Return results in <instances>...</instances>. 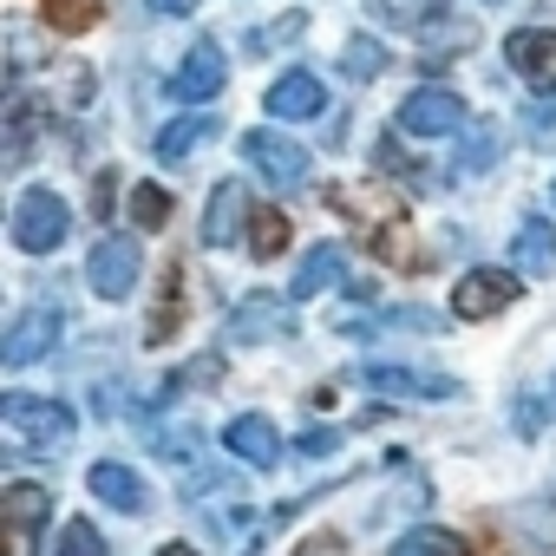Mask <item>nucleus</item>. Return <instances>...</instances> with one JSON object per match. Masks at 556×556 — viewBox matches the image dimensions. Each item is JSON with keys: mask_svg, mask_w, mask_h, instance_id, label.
I'll return each mask as SVG.
<instances>
[{"mask_svg": "<svg viewBox=\"0 0 556 556\" xmlns=\"http://www.w3.org/2000/svg\"><path fill=\"white\" fill-rule=\"evenodd\" d=\"M73 236V210H66V197L60 190H21V203H14V242L27 249V255H53L60 242Z\"/></svg>", "mask_w": 556, "mask_h": 556, "instance_id": "1", "label": "nucleus"}, {"mask_svg": "<svg viewBox=\"0 0 556 556\" xmlns=\"http://www.w3.org/2000/svg\"><path fill=\"white\" fill-rule=\"evenodd\" d=\"M138 275H144L138 236H99V249H92V262H86L92 295H99V302H125V295L138 289Z\"/></svg>", "mask_w": 556, "mask_h": 556, "instance_id": "2", "label": "nucleus"}, {"mask_svg": "<svg viewBox=\"0 0 556 556\" xmlns=\"http://www.w3.org/2000/svg\"><path fill=\"white\" fill-rule=\"evenodd\" d=\"M0 419L21 445H66L73 439V406L60 400H34V393H8L0 400Z\"/></svg>", "mask_w": 556, "mask_h": 556, "instance_id": "3", "label": "nucleus"}, {"mask_svg": "<svg viewBox=\"0 0 556 556\" xmlns=\"http://www.w3.org/2000/svg\"><path fill=\"white\" fill-rule=\"evenodd\" d=\"M242 157H249V170H262V184H275V190L308 184V151H302L295 138H282V131H249V138H242Z\"/></svg>", "mask_w": 556, "mask_h": 556, "instance_id": "4", "label": "nucleus"}, {"mask_svg": "<svg viewBox=\"0 0 556 556\" xmlns=\"http://www.w3.org/2000/svg\"><path fill=\"white\" fill-rule=\"evenodd\" d=\"M465 131V99L445 92V86H419L406 105H400V138H452Z\"/></svg>", "mask_w": 556, "mask_h": 556, "instance_id": "5", "label": "nucleus"}, {"mask_svg": "<svg viewBox=\"0 0 556 556\" xmlns=\"http://www.w3.org/2000/svg\"><path fill=\"white\" fill-rule=\"evenodd\" d=\"M517 289H523V275H510V268H471L465 282L452 289V315H465V321L504 315L517 302Z\"/></svg>", "mask_w": 556, "mask_h": 556, "instance_id": "6", "label": "nucleus"}, {"mask_svg": "<svg viewBox=\"0 0 556 556\" xmlns=\"http://www.w3.org/2000/svg\"><path fill=\"white\" fill-rule=\"evenodd\" d=\"M60 328H66V308H60V302H40V308H27V315L8 328V341H0V361H8V367H34L40 354H53Z\"/></svg>", "mask_w": 556, "mask_h": 556, "instance_id": "7", "label": "nucleus"}, {"mask_svg": "<svg viewBox=\"0 0 556 556\" xmlns=\"http://www.w3.org/2000/svg\"><path fill=\"white\" fill-rule=\"evenodd\" d=\"M504 60H510V73H517L523 86L556 92V34H549V27H517V34L504 40Z\"/></svg>", "mask_w": 556, "mask_h": 556, "instance_id": "8", "label": "nucleus"}, {"mask_svg": "<svg viewBox=\"0 0 556 556\" xmlns=\"http://www.w3.org/2000/svg\"><path fill=\"white\" fill-rule=\"evenodd\" d=\"M249 223H255L249 190L242 184H216L210 190V210H203V242L210 249H236V242H249Z\"/></svg>", "mask_w": 556, "mask_h": 556, "instance_id": "9", "label": "nucleus"}, {"mask_svg": "<svg viewBox=\"0 0 556 556\" xmlns=\"http://www.w3.org/2000/svg\"><path fill=\"white\" fill-rule=\"evenodd\" d=\"M223 79H229L223 53H216L210 40H197V47L184 53V66L170 73V99H184V105H210V99L223 92Z\"/></svg>", "mask_w": 556, "mask_h": 556, "instance_id": "10", "label": "nucleus"}, {"mask_svg": "<svg viewBox=\"0 0 556 556\" xmlns=\"http://www.w3.org/2000/svg\"><path fill=\"white\" fill-rule=\"evenodd\" d=\"M223 445H229L242 465H255V471L282 465V432H275V419H268V413H236V419L223 426Z\"/></svg>", "mask_w": 556, "mask_h": 556, "instance_id": "11", "label": "nucleus"}, {"mask_svg": "<svg viewBox=\"0 0 556 556\" xmlns=\"http://www.w3.org/2000/svg\"><path fill=\"white\" fill-rule=\"evenodd\" d=\"M361 380H367L374 393H387V400H458V380H452V374H413V367L374 361Z\"/></svg>", "mask_w": 556, "mask_h": 556, "instance_id": "12", "label": "nucleus"}, {"mask_svg": "<svg viewBox=\"0 0 556 556\" xmlns=\"http://www.w3.org/2000/svg\"><path fill=\"white\" fill-rule=\"evenodd\" d=\"M92 497H99L105 510H118V517H144V510H151L144 478H138L131 465H118V458H99V465H92Z\"/></svg>", "mask_w": 556, "mask_h": 556, "instance_id": "13", "label": "nucleus"}, {"mask_svg": "<svg viewBox=\"0 0 556 556\" xmlns=\"http://www.w3.org/2000/svg\"><path fill=\"white\" fill-rule=\"evenodd\" d=\"M268 118H321L328 112V86L315 79V73H282L268 86Z\"/></svg>", "mask_w": 556, "mask_h": 556, "instance_id": "14", "label": "nucleus"}, {"mask_svg": "<svg viewBox=\"0 0 556 556\" xmlns=\"http://www.w3.org/2000/svg\"><path fill=\"white\" fill-rule=\"evenodd\" d=\"M341 268H348V249H341V242H315V249L302 255V268H295L289 295H295V302H315V295L341 289Z\"/></svg>", "mask_w": 556, "mask_h": 556, "instance_id": "15", "label": "nucleus"}, {"mask_svg": "<svg viewBox=\"0 0 556 556\" xmlns=\"http://www.w3.org/2000/svg\"><path fill=\"white\" fill-rule=\"evenodd\" d=\"M289 328V302L282 295H249L236 315H229V341L249 348V341H268V334H282Z\"/></svg>", "mask_w": 556, "mask_h": 556, "instance_id": "16", "label": "nucleus"}, {"mask_svg": "<svg viewBox=\"0 0 556 556\" xmlns=\"http://www.w3.org/2000/svg\"><path fill=\"white\" fill-rule=\"evenodd\" d=\"M549 262H556V223L523 216L517 236H510V268H517V275H543Z\"/></svg>", "mask_w": 556, "mask_h": 556, "instance_id": "17", "label": "nucleus"}, {"mask_svg": "<svg viewBox=\"0 0 556 556\" xmlns=\"http://www.w3.org/2000/svg\"><path fill=\"white\" fill-rule=\"evenodd\" d=\"M0 510H8V523H14V536L27 543L47 517H53V491L47 484H8V504H0Z\"/></svg>", "mask_w": 556, "mask_h": 556, "instance_id": "18", "label": "nucleus"}, {"mask_svg": "<svg viewBox=\"0 0 556 556\" xmlns=\"http://www.w3.org/2000/svg\"><path fill=\"white\" fill-rule=\"evenodd\" d=\"M203 138H216V118L190 112V118H170V125H164V131H157L151 144H157V157H164V164H177V157H190V151H197Z\"/></svg>", "mask_w": 556, "mask_h": 556, "instance_id": "19", "label": "nucleus"}, {"mask_svg": "<svg viewBox=\"0 0 556 556\" xmlns=\"http://www.w3.org/2000/svg\"><path fill=\"white\" fill-rule=\"evenodd\" d=\"M497 157H504V131H497L491 118H478V125H471V131L458 138V164H452V170H465V177H478V170H491Z\"/></svg>", "mask_w": 556, "mask_h": 556, "instance_id": "20", "label": "nucleus"}, {"mask_svg": "<svg viewBox=\"0 0 556 556\" xmlns=\"http://www.w3.org/2000/svg\"><path fill=\"white\" fill-rule=\"evenodd\" d=\"M34 131H40V99L34 92H14V105H8V164H27Z\"/></svg>", "mask_w": 556, "mask_h": 556, "instance_id": "21", "label": "nucleus"}, {"mask_svg": "<svg viewBox=\"0 0 556 556\" xmlns=\"http://www.w3.org/2000/svg\"><path fill=\"white\" fill-rule=\"evenodd\" d=\"M393 556H471L465 536L439 530V523H413L406 536H393Z\"/></svg>", "mask_w": 556, "mask_h": 556, "instance_id": "22", "label": "nucleus"}, {"mask_svg": "<svg viewBox=\"0 0 556 556\" xmlns=\"http://www.w3.org/2000/svg\"><path fill=\"white\" fill-rule=\"evenodd\" d=\"M341 73H348V79H380V73H387V47L367 40V34H354V40L341 47Z\"/></svg>", "mask_w": 556, "mask_h": 556, "instance_id": "23", "label": "nucleus"}, {"mask_svg": "<svg viewBox=\"0 0 556 556\" xmlns=\"http://www.w3.org/2000/svg\"><path fill=\"white\" fill-rule=\"evenodd\" d=\"M47 556H105V536H99L86 517H66V523H60V536L47 543Z\"/></svg>", "mask_w": 556, "mask_h": 556, "instance_id": "24", "label": "nucleus"}, {"mask_svg": "<svg viewBox=\"0 0 556 556\" xmlns=\"http://www.w3.org/2000/svg\"><path fill=\"white\" fill-rule=\"evenodd\" d=\"M308 34V14H282V21H268V27H255L249 34V53L262 60V53H282V47H295Z\"/></svg>", "mask_w": 556, "mask_h": 556, "instance_id": "25", "label": "nucleus"}, {"mask_svg": "<svg viewBox=\"0 0 556 556\" xmlns=\"http://www.w3.org/2000/svg\"><path fill=\"white\" fill-rule=\"evenodd\" d=\"M40 8H47V27H53V34H86V27L99 21L105 0H40Z\"/></svg>", "mask_w": 556, "mask_h": 556, "instance_id": "26", "label": "nucleus"}, {"mask_svg": "<svg viewBox=\"0 0 556 556\" xmlns=\"http://www.w3.org/2000/svg\"><path fill=\"white\" fill-rule=\"evenodd\" d=\"M249 249L268 262V255H282L289 249V216L282 210H255V223H249Z\"/></svg>", "mask_w": 556, "mask_h": 556, "instance_id": "27", "label": "nucleus"}, {"mask_svg": "<svg viewBox=\"0 0 556 556\" xmlns=\"http://www.w3.org/2000/svg\"><path fill=\"white\" fill-rule=\"evenodd\" d=\"M164 216H170V190L138 184V190H131V223H138V229H164Z\"/></svg>", "mask_w": 556, "mask_h": 556, "instance_id": "28", "label": "nucleus"}, {"mask_svg": "<svg viewBox=\"0 0 556 556\" xmlns=\"http://www.w3.org/2000/svg\"><path fill=\"white\" fill-rule=\"evenodd\" d=\"M367 14L380 27H419L426 21V0H367Z\"/></svg>", "mask_w": 556, "mask_h": 556, "instance_id": "29", "label": "nucleus"}, {"mask_svg": "<svg viewBox=\"0 0 556 556\" xmlns=\"http://www.w3.org/2000/svg\"><path fill=\"white\" fill-rule=\"evenodd\" d=\"M523 138L530 144H556V99H543V105L523 112Z\"/></svg>", "mask_w": 556, "mask_h": 556, "instance_id": "30", "label": "nucleus"}, {"mask_svg": "<svg viewBox=\"0 0 556 556\" xmlns=\"http://www.w3.org/2000/svg\"><path fill=\"white\" fill-rule=\"evenodd\" d=\"M151 445H157L164 458H190L197 439H190V426H164V432H151Z\"/></svg>", "mask_w": 556, "mask_h": 556, "instance_id": "31", "label": "nucleus"}, {"mask_svg": "<svg viewBox=\"0 0 556 556\" xmlns=\"http://www.w3.org/2000/svg\"><path fill=\"white\" fill-rule=\"evenodd\" d=\"M328 452H341V432H334V426H315V432L302 439V458H328Z\"/></svg>", "mask_w": 556, "mask_h": 556, "instance_id": "32", "label": "nucleus"}, {"mask_svg": "<svg viewBox=\"0 0 556 556\" xmlns=\"http://www.w3.org/2000/svg\"><path fill=\"white\" fill-rule=\"evenodd\" d=\"M543 426V406L536 400H517V432H536Z\"/></svg>", "mask_w": 556, "mask_h": 556, "instance_id": "33", "label": "nucleus"}, {"mask_svg": "<svg viewBox=\"0 0 556 556\" xmlns=\"http://www.w3.org/2000/svg\"><path fill=\"white\" fill-rule=\"evenodd\" d=\"M197 0H151V14H190Z\"/></svg>", "mask_w": 556, "mask_h": 556, "instance_id": "34", "label": "nucleus"}, {"mask_svg": "<svg viewBox=\"0 0 556 556\" xmlns=\"http://www.w3.org/2000/svg\"><path fill=\"white\" fill-rule=\"evenodd\" d=\"M157 556H197V549H190V543H164Z\"/></svg>", "mask_w": 556, "mask_h": 556, "instance_id": "35", "label": "nucleus"}, {"mask_svg": "<svg viewBox=\"0 0 556 556\" xmlns=\"http://www.w3.org/2000/svg\"><path fill=\"white\" fill-rule=\"evenodd\" d=\"M549 203H556V184H549Z\"/></svg>", "mask_w": 556, "mask_h": 556, "instance_id": "36", "label": "nucleus"}]
</instances>
